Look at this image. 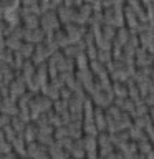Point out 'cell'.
<instances>
[{
	"label": "cell",
	"mask_w": 154,
	"mask_h": 159,
	"mask_svg": "<svg viewBox=\"0 0 154 159\" xmlns=\"http://www.w3.org/2000/svg\"><path fill=\"white\" fill-rule=\"evenodd\" d=\"M152 78H154V73H152Z\"/></svg>",
	"instance_id": "4fadbf2b"
},
{
	"label": "cell",
	"mask_w": 154,
	"mask_h": 159,
	"mask_svg": "<svg viewBox=\"0 0 154 159\" xmlns=\"http://www.w3.org/2000/svg\"><path fill=\"white\" fill-rule=\"evenodd\" d=\"M111 89L118 94L119 98H126V96H128V88H124V86H121V84H118V83L114 84V86H113Z\"/></svg>",
	"instance_id": "5b68a950"
},
{
	"label": "cell",
	"mask_w": 154,
	"mask_h": 159,
	"mask_svg": "<svg viewBox=\"0 0 154 159\" xmlns=\"http://www.w3.org/2000/svg\"><path fill=\"white\" fill-rule=\"evenodd\" d=\"M83 148L86 152H96V139L93 136H86L83 139Z\"/></svg>",
	"instance_id": "6da1fadb"
},
{
	"label": "cell",
	"mask_w": 154,
	"mask_h": 159,
	"mask_svg": "<svg viewBox=\"0 0 154 159\" xmlns=\"http://www.w3.org/2000/svg\"><path fill=\"white\" fill-rule=\"evenodd\" d=\"M61 96H63V99H66L68 101V98H71V89H61Z\"/></svg>",
	"instance_id": "30bf717a"
},
{
	"label": "cell",
	"mask_w": 154,
	"mask_h": 159,
	"mask_svg": "<svg viewBox=\"0 0 154 159\" xmlns=\"http://www.w3.org/2000/svg\"><path fill=\"white\" fill-rule=\"evenodd\" d=\"M35 133H37V129H35V128L32 126V124L25 128V129H23V134H25V141H27V143L33 141V139H35Z\"/></svg>",
	"instance_id": "277c9868"
},
{
	"label": "cell",
	"mask_w": 154,
	"mask_h": 159,
	"mask_svg": "<svg viewBox=\"0 0 154 159\" xmlns=\"http://www.w3.org/2000/svg\"><path fill=\"white\" fill-rule=\"evenodd\" d=\"M151 116H152V119H154V109H152V111H151Z\"/></svg>",
	"instance_id": "7c38bea8"
},
{
	"label": "cell",
	"mask_w": 154,
	"mask_h": 159,
	"mask_svg": "<svg viewBox=\"0 0 154 159\" xmlns=\"http://www.w3.org/2000/svg\"><path fill=\"white\" fill-rule=\"evenodd\" d=\"M66 106H68L66 99H63V101H57V103H55V111H57V114H63L65 111H66Z\"/></svg>",
	"instance_id": "52a82bcc"
},
{
	"label": "cell",
	"mask_w": 154,
	"mask_h": 159,
	"mask_svg": "<svg viewBox=\"0 0 154 159\" xmlns=\"http://www.w3.org/2000/svg\"><path fill=\"white\" fill-rule=\"evenodd\" d=\"M94 118H96V123H98V131H103L106 124H104V116H103L101 108H98L96 111H94Z\"/></svg>",
	"instance_id": "3957f363"
},
{
	"label": "cell",
	"mask_w": 154,
	"mask_h": 159,
	"mask_svg": "<svg viewBox=\"0 0 154 159\" xmlns=\"http://www.w3.org/2000/svg\"><path fill=\"white\" fill-rule=\"evenodd\" d=\"M108 159H124L121 154H114V152H109V157Z\"/></svg>",
	"instance_id": "8fae6325"
},
{
	"label": "cell",
	"mask_w": 154,
	"mask_h": 159,
	"mask_svg": "<svg viewBox=\"0 0 154 159\" xmlns=\"http://www.w3.org/2000/svg\"><path fill=\"white\" fill-rule=\"evenodd\" d=\"M10 123H12V128L17 131L18 134H22L23 133V129H25V124H23V121L20 119L18 116H13V118H10Z\"/></svg>",
	"instance_id": "7a4b0ae2"
},
{
	"label": "cell",
	"mask_w": 154,
	"mask_h": 159,
	"mask_svg": "<svg viewBox=\"0 0 154 159\" xmlns=\"http://www.w3.org/2000/svg\"><path fill=\"white\" fill-rule=\"evenodd\" d=\"M151 124V119H149V116H138L136 118V126L138 128H146V126H149Z\"/></svg>",
	"instance_id": "8992f818"
},
{
	"label": "cell",
	"mask_w": 154,
	"mask_h": 159,
	"mask_svg": "<svg viewBox=\"0 0 154 159\" xmlns=\"http://www.w3.org/2000/svg\"><path fill=\"white\" fill-rule=\"evenodd\" d=\"M25 23H27V27L32 28V30H35V28H37V25H38L37 18H35L33 15H32V17H30V15H27V18H25Z\"/></svg>",
	"instance_id": "9c48e42d"
},
{
	"label": "cell",
	"mask_w": 154,
	"mask_h": 159,
	"mask_svg": "<svg viewBox=\"0 0 154 159\" xmlns=\"http://www.w3.org/2000/svg\"><path fill=\"white\" fill-rule=\"evenodd\" d=\"M129 138H133V139H141V138H144L143 136V133H141V128H131L129 129V134H128Z\"/></svg>",
	"instance_id": "ba28073f"
}]
</instances>
